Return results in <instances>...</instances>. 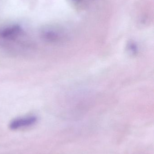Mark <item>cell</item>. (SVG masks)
<instances>
[{"mask_svg": "<svg viewBox=\"0 0 154 154\" xmlns=\"http://www.w3.org/2000/svg\"><path fill=\"white\" fill-rule=\"evenodd\" d=\"M37 121V118L34 116L18 118L14 119L10 123L9 127L11 129L16 130L22 128L33 125L36 123Z\"/></svg>", "mask_w": 154, "mask_h": 154, "instance_id": "cell-1", "label": "cell"}, {"mask_svg": "<svg viewBox=\"0 0 154 154\" xmlns=\"http://www.w3.org/2000/svg\"><path fill=\"white\" fill-rule=\"evenodd\" d=\"M20 29L17 26H14L3 30L0 32V36L5 39L14 40L20 34Z\"/></svg>", "mask_w": 154, "mask_h": 154, "instance_id": "cell-2", "label": "cell"}]
</instances>
